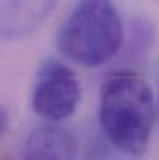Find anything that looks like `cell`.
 <instances>
[{
  "instance_id": "6da1fadb",
  "label": "cell",
  "mask_w": 159,
  "mask_h": 160,
  "mask_svg": "<svg viewBox=\"0 0 159 160\" xmlns=\"http://www.w3.org/2000/svg\"><path fill=\"white\" fill-rule=\"evenodd\" d=\"M100 126L108 142L126 156H142L150 143L156 107L150 86L133 72H117L100 89Z\"/></svg>"
},
{
  "instance_id": "7a4b0ae2",
  "label": "cell",
  "mask_w": 159,
  "mask_h": 160,
  "mask_svg": "<svg viewBox=\"0 0 159 160\" xmlns=\"http://www.w3.org/2000/svg\"><path fill=\"white\" fill-rule=\"evenodd\" d=\"M123 42V23L112 0H78L58 33L67 59L98 67L112 59Z\"/></svg>"
},
{
  "instance_id": "3957f363",
  "label": "cell",
  "mask_w": 159,
  "mask_h": 160,
  "mask_svg": "<svg viewBox=\"0 0 159 160\" xmlns=\"http://www.w3.org/2000/svg\"><path fill=\"white\" fill-rule=\"evenodd\" d=\"M81 100V86L77 75L61 61H45L34 79L31 106L47 121H62L73 115Z\"/></svg>"
},
{
  "instance_id": "277c9868",
  "label": "cell",
  "mask_w": 159,
  "mask_h": 160,
  "mask_svg": "<svg viewBox=\"0 0 159 160\" xmlns=\"http://www.w3.org/2000/svg\"><path fill=\"white\" fill-rule=\"evenodd\" d=\"M77 152L78 145L75 137L56 124L36 128L24 146L25 159H73Z\"/></svg>"
},
{
  "instance_id": "5b68a950",
  "label": "cell",
  "mask_w": 159,
  "mask_h": 160,
  "mask_svg": "<svg viewBox=\"0 0 159 160\" xmlns=\"http://www.w3.org/2000/svg\"><path fill=\"white\" fill-rule=\"evenodd\" d=\"M6 128H8V113L3 107L0 106V137L5 134Z\"/></svg>"
}]
</instances>
